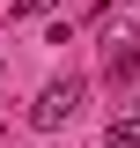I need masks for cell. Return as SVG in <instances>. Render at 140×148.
Masks as SVG:
<instances>
[{"mask_svg":"<svg viewBox=\"0 0 140 148\" xmlns=\"http://www.w3.org/2000/svg\"><path fill=\"white\" fill-rule=\"evenodd\" d=\"M74 111H81V74H59V82H44V89H37V104H30V126H37V133H59Z\"/></svg>","mask_w":140,"mask_h":148,"instance_id":"6da1fadb","label":"cell"},{"mask_svg":"<svg viewBox=\"0 0 140 148\" xmlns=\"http://www.w3.org/2000/svg\"><path fill=\"white\" fill-rule=\"evenodd\" d=\"M111 89H118V96L140 89V45H133V37H118V45H111Z\"/></svg>","mask_w":140,"mask_h":148,"instance_id":"7a4b0ae2","label":"cell"},{"mask_svg":"<svg viewBox=\"0 0 140 148\" xmlns=\"http://www.w3.org/2000/svg\"><path fill=\"white\" fill-rule=\"evenodd\" d=\"M103 141H111V148H140V111H118Z\"/></svg>","mask_w":140,"mask_h":148,"instance_id":"3957f363","label":"cell"},{"mask_svg":"<svg viewBox=\"0 0 140 148\" xmlns=\"http://www.w3.org/2000/svg\"><path fill=\"white\" fill-rule=\"evenodd\" d=\"M52 8H59V0H15V15H22V22H30V15H52Z\"/></svg>","mask_w":140,"mask_h":148,"instance_id":"277c9868","label":"cell"},{"mask_svg":"<svg viewBox=\"0 0 140 148\" xmlns=\"http://www.w3.org/2000/svg\"><path fill=\"white\" fill-rule=\"evenodd\" d=\"M125 104H133V111H140V89H133V96H125Z\"/></svg>","mask_w":140,"mask_h":148,"instance_id":"5b68a950","label":"cell"}]
</instances>
